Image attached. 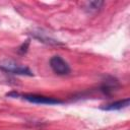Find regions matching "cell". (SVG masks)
<instances>
[{
	"label": "cell",
	"instance_id": "1",
	"mask_svg": "<svg viewBox=\"0 0 130 130\" xmlns=\"http://www.w3.org/2000/svg\"><path fill=\"white\" fill-rule=\"evenodd\" d=\"M8 96H13V98H21L29 103L32 104H40V105H58L62 104L63 102L61 100L51 98V96H46V95H41V94H35V93H24V94H19L15 91L7 93Z\"/></svg>",
	"mask_w": 130,
	"mask_h": 130
},
{
	"label": "cell",
	"instance_id": "2",
	"mask_svg": "<svg viewBox=\"0 0 130 130\" xmlns=\"http://www.w3.org/2000/svg\"><path fill=\"white\" fill-rule=\"evenodd\" d=\"M50 66L52 70L58 75H67L70 73V67L68 63L60 56H53L50 59Z\"/></svg>",
	"mask_w": 130,
	"mask_h": 130
},
{
	"label": "cell",
	"instance_id": "3",
	"mask_svg": "<svg viewBox=\"0 0 130 130\" xmlns=\"http://www.w3.org/2000/svg\"><path fill=\"white\" fill-rule=\"evenodd\" d=\"M0 68L6 72H10L13 74H19V75H28L31 76L32 72L25 66H21V65H17L14 63H8L5 65H1Z\"/></svg>",
	"mask_w": 130,
	"mask_h": 130
},
{
	"label": "cell",
	"instance_id": "4",
	"mask_svg": "<svg viewBox=\"0 0 130 130\" xmlns=\"http://www.w3.org/2000/svg\"><path fill=\"white\" fill-rule=\"evenodd\" d=\"M129 102H130V99L126 98L124 100H120V101H117V102L105 105V106L101 107V109L105 110V111H119V110L127 108L129 106Z\"/></svg>",
	"mask_w": 130,
	"mask_h": 130
},
{
	"label": "cell",
	"instance_id": "5",
	"mask_svg": "<svg viewBox=\"0 0 130 130\" xmlns=\"http://www.w3.org/2000/svg\"><path fill=\"white\" fill-rule=\"evenodd\" d=\"M104 4V2L102 1H91L89 3H87V8L89 11H92V10H98L99 8H101V6Z\"/></svg>",
	"mask_w": 130,
	"mask_h": 130
}]
</instances>
